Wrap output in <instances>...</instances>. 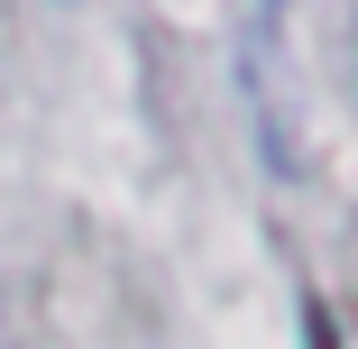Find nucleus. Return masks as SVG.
Listing matches in <instances>:
<instances>
[{
	"instance_id": "1",
	"label": "nucleus",
	"mask_w": 358,
	"mask_h": 349,
	"mask_svg": "<svg viewBox=\"0 0 358 349\" xmlns=\"http://www.w3.org/2000/svg\"><path fill=\"white\" fill-rule=\"evenodd\" d=\"M303 349H340V331H331V313H322V304H303Z\"/></svg>"
}]
</instances>
